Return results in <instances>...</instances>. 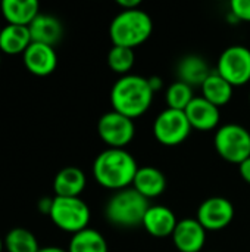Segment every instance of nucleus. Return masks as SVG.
I'll use <instances>...</instances> for the list:
<instances>
[{
    "label": "nucleus",
    "instance_id": "1",
    "mask_svg": "<svg viewBox=\"0 0 250 252\" xmlns=\"http://www.w3.org/2000/svg\"><path fill=\"white\" fill-rule=\"evenodd\" d=\"M137 170V161L127 149L108 148L93 162V177L96 182L113 192L131 188Z\"/></svg>",
    "mask_w": 250,
    "mask_h": 252
},
{
    "label": "nucleus",
    "instance_id": "2",
    "mask_svg": "<svg viewBox=\"0 0 250 252\" xmlns=\"http://www.w3.org/2000/svg\"><path fill=\"white\" fill-rule=\"evenodd\" d=\"M155 92L149 80L137 74L119 77L111 89L112 109L134 120L146 114L153 102Z\"/></svg>",
    "mask_w": 250,
    "mask_h": 252
},
{
    "label": "nucleus",
    "instance_id": "3",
    "mask_svg": "<svg viewBox=\"0 0 250 252\" xmlns=\"http://www.w3.org/2000/svg\"><path fill=\"white\" fill-rule=\"evenodd\" d=\"M153 31V21L147 12L140 9L121 10L109 25V35L113 46L134 49L143 44Z\"/></svg>",
    "mask_w": 250,
    "mask_h": 252
},
{
    "label": "nucleus",
    "instance_id": "4",
    "mask_svg": "<svg viewBox=\"0 0 250 252\" xmlns=\"http://www.w3.org/2000/svg\"><path fill=\"white\" fill-rule=\"evenodd\" d=\"M149 201L136 189L127 188L115 192L106 207L105 216L112 226L121 229H134L143 224L144 214L149 208Z\"/></svg>",
    "mask_w": 250,
    "mask_h": 252
},
{
    "label": "nucleus",
    "instance_id": "5",
    "mask_svg": "<svg viewBox=\"0 0 250 252\" xmlns=\"http://www.w3.org/2000/svg\"><path fill=\"white\" fill-rule=\"evenodd\" d=\"M49 217L57 229L75 235L88 227L91 214L88 205L80 196L78 198L55 196Z\"/></svg>",
    "mask_w": 250,
    "mask_h": 252
},
{
    "label": "nucleus",
    "instance_id": "6",
    "mask_svg": "<svg viewBox=\"0 0 250 252\" xmlns=\"http://www.w3.org/2000/svg\"><path fill=\"white\" fill-rule=\"evenodd\" d=\"M214 145L222 159L239 165L250 157V131L234 123L221 126L217 128Z\"/></svg>",
    "mask_w": 250,
    "mask_h": 252
},
{
    "label": "nucleus",
    "instance_id": "7",
    "mask_svg": "<svg viewBox=\"0 0 250 252\" xmlns=\"http://www.w3.org/2000/svg\"><path fill=\"white\" fill-rule=\"evenodd\" d=\"M97 133L108 148L125 149L136 136L134 120L112 109L99 118Z\"/></svg>",
    "mask_w": 250,
    "mask_h": 252
},
{
    "label": "nucleus",
    "instance_id": "8",
    "mask_svg": "<svg viewBox=\"0 0 250 252\" xmlns=\"http://www.w3.org/2000/svg\"><path fill=\"white\" fill-rule=\"evenodd\" d=\"M192 126L184 111L167 108L164 109L153 123V134L156 140L164 146H178L192 133Z\"/></svg>",
    "mask_w": 250,
    "mask_h": 252
},
{
    "label": "nucleus",
    "instance_id": "9",
    "mask_svg": "<svg viewBox=\"0 0 250 252\" xmlns=\"http://www.w3.org/2000/svg\"><path fill=\"white\" fill-rule=\"evenodd\" d=\"M215 71L233 87L248 84L250 81V49L242 44L227 47L220 55Z\"/></svg>",
    "mask_w": 250,
    "mask_h": 252
},
{
    "label": "nucleus",
    "instance_id": "10",
    "mask_svg": "<svg viewBox=\"0 0 250 252\" xmlns=\"http://www.w3.org/2000/svg\"><path fill=\"white\" fill-rule=\"evenodd\" d=\"M196 219L206 232L222 230L234 219V205L224 196H211L199 205Z\"/></svg>",
    "mask_w": 250,
    "mask_h": 252
},
{
    "label": "nucleus",
    "instance_id": "11",
    "mask_svg": "<svg viewBox=\"0 0 250 252\" xmlns=\"http://www.w3.org/2000/svg\"><path fill=\"white\" fill-rule=\"evenodd\" d=\"M171 238L180 252H200L206 244V229L197 219H183L178 220Z\"/></svg>",
    "mask_w": 250,
    "mask_h": 252
},
{
    "label": "nucleus",
    "instance_id": "12",
    "mask_svg": "<svg viewBox=\"0 0 250 252\" xmlns=\"http://www.w3.org/2000/svg\"><path fill=\"white\" fill-rule=\"evenodd\" d=\"M184 114L192 126V128L199 131L217 130L221 120L220 108L206 100L203 96H194V99L184 109Z\"/></svg>",
    "mask_w": 250,
    "mask_h": 252
},
{
    "label": "nucleus",
    "instance_id": "13",
    "mask_svg": "<svg viewBox=\"0 0 250 252\" xmlns=\"http://www.w3.org/2000/svg\"><path fill=\"white\" fill-rule=\"evenodd\" d=\"M25 68L37 75V77H47L50 75L57 66V55L55 47L41 44V43H31L28 49L22 55Z\"/></svg>",
    "mask_w": 250,
    "mask_h": 252
},
{
    "label": "nucleus",
    "instance_id": "14",
    "mask_svg": "<svg viewBox=\"0 0 250 252\" xmlns=\"http://www.w3.org/2000/svg\"><path fill=\"white\" fill-rule=\"evenodd\" d=\"M177 223L178 220L171 208L165 205H150L144 214L141 226L150 236L162 239L172 236Z\"/></svg>",
    "mask_w": 250,
    "mask_h": 252
},
{
    "label": "nucleus",
    "instance_id": "15",
    "mask_svg": "<svg viewBox=\"0 0 250 252\" xmlns=\"http://www.w3.org/2000/svg\"><path fill=\"white\" fill-rule=\"evenodd\" d=\"M28 30L34 43H41L52 47H55L63 35L62 22L50 13L40 12L35 19L28 25Z\"/></svg>",
    "mask_w": 250,
    "mask_h": 252
},
{
    "label": "nucleus",
    "instance_id": "16",
    "mask_svg": "<svg viewBox=\"0 0 250 252\" xmlns=\"http://www.w3.org/2000/svg\"><path fill=\"white\" fill-rule=\"evenodd\" d=\"M131 188L149 201L152 198L161 196L167 190V177L156 167H139Z\"/></svg>",
    "mask_w": 250,
    "mask_h": 252
},
{
    "label": "nucleus",
    "instance_id": "17",
    "mask_svg": "<svg viewBox=\"0 0 250 252\" xmlns=\"http://www.w3.org/2000/svg\"><path fill=\"white\" fill-rule=\"evenodd\" d=\"M87 177L84 171L78 167H65L55 176L53 190L55 196L63 198H78L85 189Z\"/></svg>",
    "mask_w": 250,
    "mask_h": 252
},
{
    "label": "nucleus",
    "instance_id": "18",
    "mask_svg": "<svg viewBox=\"0 0 250 252\" xmlns=\"http://www.w3.org/2000/svg\"><path fill=\"white\" fill-rule=\"evenodd\" d=\"M0 10L7 24L28 27L40 13V3L37 0H3Z\"/></svg>",
    "mask_w": 250,
    "mask_h": 252
},
{
    "label": "nucleus",
    "instance_id": "19",
    "mask_svg": "<svg viewBox=\"0 0 250 252\" xmlns=\"http://www.w3.org/2000/svg\"><path fill=\"white\" fill-rule=\"evenodd\" d=\"M211 72L212 71L209 68V63L199 55H187L181 58L177 65L178 80L192 87L202 86Z\"/></svg>",
    "mask_w": 250,
    "mask_h": 252
},
{
    "label": "nucleus",
    "instance_id": "20",
    "mask_svg": "<svg viewBox=\"0 0 250 252\" xmlns=\"http://www.w3.org/2000/svg\"><path fill=\"white\" fill-rule=\"evenodd\" d=\"M31 43L32 40L28 27L10 24L3 27L0 34V52L6 55H24Z\"/></svg>",
    "mask_w": 250,
    "mask_h": 252
},
{
    "label": "nucleus",
    "instance_id": "21",
    "mask_svg": "<svg viewBox=\"0 0 250 252\" xmlns=\"http://www.w3.org/2000/svg\"><path fill=\"white\" fill-rule=\"evenodd\" d=\"M200 89H202V96L218 108L225 106L231 100L234 92V87L217 71H212L209 74V77L203 81Z\"/></svg>",
    "mask_w": 250,
    "mask_h": 252
},
{
    "label": "nucleus",
    "instance_id": "22",
    "mask_svg": "<svg viewBox=\"0 0 250 252\" xmlns=\"http://www.w3.org/2000/svg\"><path fill=\"white\" fill-rule=\"evenodd\" d=\"M68 252H109L105 236L94 229H84L72 235Z\"/></svg>",
    "mask_w": 250,
    "mask_h": 252
},
{
    "label": "nucleus",
    "instance_id": "23",
    "mask_svg": "<svg viewBox=\"0 0 250 252\" xmlns=\"http://www.w3.org/2000/svg\"><path fill=\"white\" fill-rule=\"evenodd\" d=\"M4 250L7 252H38L40 245L35 235L25 227L10 229L4 239Z\"/></svg>",
    "mask_w": 250,
    "mask_h": 252
},
{
    "label": "nucleus",
    "instance_id": "24",
    "mask_svg": "<svg viewBox=\"0 0 250 252\" xmlns=\"http://www.w3.org/2000/svg\"><path fill=\"white\" fill-rule=\"evenodd\" d=\"M136 62L134 49L122 47V46H112L108 52V65L109 68L119 74V77L130 74Z\"/></svg>",
    "mask_w": 250,
    "mask_h": 252
},
{
    "label": "nucleus",
    "instance_id": "25",
    "mask_svg": "<svg viewBox=\"0 0 250 252\" xmlns=\"http://www.w3.org/2000/svg\"><path fill=\"white\" fill-rule=\"evenodd\" d=\"M193 99H194L193 87L180 80L169 84L165 93V100L168 108L177 111H184Z\"/></svg>",
    "mask_w": 250,
    "mask_h": 252
},
{
    "label": "nucleus",
    "instance_id": "26",
    "mask_svg": "<svg viewBox=\"0 0 250 252\" xmlns=\"http://www.w3.org/2000/svg\"><path fill=\"white\" fill-rule=\"evenodd\" d=\"M230 15L234 16L236 21L250 22V0H231Z\"/></svg>",
    "mask_w": 250,
    "mask_h": 252
},
{
    "label": "nucleus",
    "instance_id": "27",
    "mask_svg": "<svg viewBox=\"0 0 250 252\" xmlns=\"http://www.w3.org/2000/svg\"><path fill=\"white\" fill-rule=\"evenodd\" d=\"M52 205H53V198H49V196H44L38 201L37 204V208L41 214H46L49 216L50 214V210H52Z\"/></svg>",
    "mask_w": 250,
    "mask_h": 252
},
{
    "label": "nucleus",
    "instance_id": "28",
    "mask_svg": "<svg viewBox=\"0 0 250 252\" xmlns=\"http://www.w3.org/2000/svg\"><path fill=\"white\" fill-rule=\"evenodd\" d=\"M121 10H133V9H140L141 1L140 0H118L116 1Z\"/></svg>",
    "mask_w": 250,
    "mask_h": 252
},
{
    "label": "nucleus",
    "instance_id": "29",
    "mask_svg": "<svg viewBox=\"0 0 250 252\" xmlns=\"http://www.w3.org/2000/svg\"><path fill=\"white\" fill-rule=\"evenodd\" d=\"M239 171H240L242 179L250 185V157L248 159H245L242 164H239Z\"/></svg>",
    "mask_w": 250,
    "mask_h": 252
},
{
    "label": "nucleus",
    "instance_id": "30",
    "mask_svg": "<svg viewBox=\"0 0 250 252\" xmlns=\"http://www.w3.org/2000/svg\"><path fill=\"white\" fill-rule=\"evenodd\" d=\"M147 80H149V84H150V87H152V90H153L155 93H158V92L164 87V81H162V78L158 77V75L149 77Z\"/></svg>",
    "mask_w": 250,
    "mask_h": 252
},
{
    "label": "nucleus",
    "instance_id": "31",
    "mask_svg": "<svg viewBox=\"0 0 250 252\" xmlns=\"http://www.w3.org/2000/svg\"><path fill=\"white\" fill-rule=\"evenodd\" d=\"M38 252H68V250H63L60 247H43Z\"/></svg>",
    "mask_w": 250,
    "mask_h": 252
},
{
    "label": "nucleus",
    "instance_id": "32",
    "mask_svg": "<svg viewBox=\"0 0 250 252\" xmlns=\"http://www.w3.org/2000/svg\"><path fill=\"white\" fill-rule=\"evenodd\" d=\"M4 250V242H3V239L0 238V252Z\"/></svg>",
    "mask_w": 250,
    "mask_h": 252
},
{
    "label": "nucleus",
    "instance_id": "33",
    "mask_svg": "<svg viewBox=\"0 0 250 252\" xmlns=\"http://www.w3.org/2000/svg\"><path fill=\"white\" fill-rule=\"evenodd\" d=\"M0 63H1V52H0Z\"/></svg>",
    "mask_w": 250,
    "mask_h": 252
},
{
    "label": "nucleus",
    "instance_id": "34",
    "mask_svg": "<svg viewBox=\"0 0 250 252\" xmlns=\"http://www.w3.org/2000/svg\"><path fill=\"white\" fill-rule=\"evenodd\" d=\"M1 30H3V27H0V34H1Z\"/></svg>",
    "mask_w": 250,
    "mask_h": 252
},
{
    "label": "nucleus",
    "instance_id": "35",
    "mask_svg": "<svg viewBox=\"0 0 250 252\" xmlns=\"http://www.w3.org/2000/svg\"><path fill=\"white\" fill-rule=\"evenodd\" d=\"M249 102H250V93H249Z\"/></svg>",
    "mask_w": 250,
    "mask_h": 252
}]
</instances>
